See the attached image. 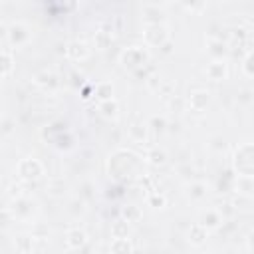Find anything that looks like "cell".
I'll list each match as a JSON object with an SVG mask.
<instances>
[{"label": "cell", "mask_w": 254, "mask_h": 254, "mask_svg": "<svg viewBox=\"0 0 254 254\" xmlns=\"http://www.w3.org/2000/svg\"><path fill=\"white\" fill-rule=\"evenodd\" d=\"M18 171H20V175H22L24 179H38V177L44 173V167H42V163L36 161V159H24V161L20 163Z\"/></svg>", "instance_id": "6da1fadb"}, {"label": "cell", "mask_w": 254, "mask_h": 254, "mask_svg": "<svg viewBox=\"0 0 254 254\" xmlns=\"http://www.w3.org/2000/svg\"><path fill=\"white\" fill-rule=\"evenodd\" d=\"M145 40L151 44V46H161L165 40H167V28L163 24H157V26H149L145 30Z\"/></svg>", "instance_id": "7a4b0ae2"}, {"label": "cell", "mask_w": 254, "mask_h": 254, "mask_svg": "<svg viewBox=\"0 0 254 254\" xmlns=\"http://www.w3.org/2000/svg\"><path fill=\"white\" fill-rule=\"evenodd\" d=\"M123 65H129V67H137V65H143V62L147 60V54L141 50V48H129L125 54H123Z\"/></svg>", "instance_id": "3957f363"}, {"label": "cell", "mask_w": 254, "mask_h": 254, "mask_svg": "<svg viewBox=\"0 0 254 254\" xmlns=\"http://www.w3.org/2000/svg\"><path fill=\"white\" fill-rule=\"evenodd\" d=\"M8 36H10V42L14 46H20V44H24V42L30 40V32H28V28L24 24H14L8 30Z\"/></svg>", "instance_id": "277c9868"}, {"label": "cell", "mask_w": 254, "mask_h": 254, "mask_svg": "<svg viewBox=\"0 0 254 254\" xmlns=\"http://www.w3.org/2000/svg\"><path fill=\"white\" fill-rule=\"evenodd\" d=\"M85 240H87V236H85V232L79 230V228H71V230L65 234V244H67L69 248H73V250L81 248V246L85 244Z\"/></svg>", "instance_id": "5b68a950"}, {"label": "cell", "mask_w": 254, "mask_h": 254, "mask_svg": "<svg viewBox=\"0 0 254 254\" xmlns=\"http://www.w3.org/2000/svg\"><path fill=\"white\" fill-rule=\"evenodd\" d=\"M65 52H67V56H69L71 60H83V58H87V54H89V50H87V46H85L83 42H71Z\"/></svg>", "instance_id": "8992f818"}, {"label": "cell", "mask_w": 254, "mask_h": 254, "mask_svg": "<svg viewBox=\"0 0 254 254\" xmlns=\"http://www.w3.org/2000/svg\"><path fill=\"white\" fill-rule=\"evenodd\" d=\"M189 101H190V107H192V109H196V111H202V109L206 107V103H208V91H202V89H198V91L190 93Z\"/></svg>", "instance_id": "52a82bcc"}, {"label": "cell", "mask_w": 254, "mask_h": 254, "mask_svg": "<svg viewBox=\"0 0 254 254\" xmlns=\"http://www.w3.org/2000/svg\"><path fill=\"white\" fill-rule=\"evenodd\" d=\"M111 32H113V30H109L107 26H101V28L95 32V46H97L99 50H105V48L111 44Z\"/></svg>", "instance_id": "ba28073f"}, {"label": "cell", "mask_w": 254, "mask_h": 254, "mask_svg": "<svg viewBox=\"0 0 254 254\" xmlns=\"http://www.w3.org/2000/svg\"><path fill=\"white\" fill-rule=\"evenodd\" d=\"M206 75H208L210 79H214V81L224 79V75H226V65H224V62H214V64H210V65L206 67Z\"/></svg>", "instance_id": "9c48e42d"}, {"label": "cell", "mask_w": 254, "mask_h": 254, "mask_svg": "<svg viewBox=\"0 0 254 254\" xmlns=\"http://www.w3.org/2000/svg\"><path fill=\"white\" fill-rule=\"evenodd\" d=\"M111 252L113 254H131L133 252V246L127 238H115L111 242Z\"/></svg>", "instance_id": "30bf717a"}, {"label": "cell", "mask_w": 254, "mask_h": 254, "mask_svg": "<svg viewBox=\"0 0 254 254\" xmlns=\"http://www.w3.org/2000/svg\"><path fill=\"white\" fill-rule=\"evenodd\" d=\"M204 238H206V228L200 226V224H192L190 230H189V240L192 244H202Z\"/></svg>", "instance_id": "8fae6325"}, {"label": "cell", "mask_w": 254, "mask_h": 254, "mask_svg": "<svg viewBox=\"0 0 254 254\" xmlns=\"http://www.w3.org/2000/svg\"><path fill=\"white\" fill-rule=\"evenodd\" d=\"M95 95H97V99H101V101H109L111 95H113V85L107 83V81L97 83V85H95Z\"/></svg>", "instance_id": "7c38bea8"}, {"label": "cell", "mask_w": 254, "mask_h": 254, "mask_svg": "<svg viewBox=\"0 0 254 254\" xmlns=\"http://www.w3.org/2000/svg\"><path fill=\"white\" fill-rule=\"evenodd\" d=\"M218 222H220V214L216 210H206L198 224L204 226V228H212V226H218Z\"/></svg>", "instance_id": "4fadbf2b"}, {"label": "cell", "mask_w": 254, "mask_h": 254, "mask_svg": "<svg viewBox=\"0 0 254 254\" xmlns=\"http://www.w3.org/2000/svg\"><path fill=\"white\" fill-rule=\"evenodd\" d=\"M127 232H129V226L125 220H115L111 224V234L113 238H127Z\"/></svg>", "instance_id": "5bb4252c"}, {"label": "cell", "mask_w": 254, "mask_h": 254, "mask_svg": "<svg viewBox=\"0 0 254 254\" xmlns=\"http://www.w3.org/2000/svg\"><path fill=\"white\" fill-rule=\"evenodd\" d=\"M147 159H149V163L151 165H163L165 161H167V153L163 151V149H151L149 153H147Z\"/></svg>", "instance_id": "9a60e30c"}, {"label": "cell", "mask_w": 254, "mask_h": 254, "mask_svg": "<svg viewBox=\"0 0 254 254\" xmlns=\"http://www.w3.org/2000/svg\"><path fill=\"white\" fill-rule=\"evenodd\" d=\"M12 71V56L6 52H0V77Z\"/></svg>", "instance_id": "2e32d148"}, {"label": "cell", "mask_w": 254, "mask_h": 254, "mask_svg": "<svg viewBox=\"0 0 254 254\" xmlns=\"http://www.w3.org/2000/svg\"><path fill=\"white\" fill-rule=\"evenodd\" d=\"M123 216L127 218V222H137V220L141 218V210H139L137 206L129 204V206H125V208H123Z\"/></svg>", "instance_id": "e0dca14e"}, {"label": "cell", "mask_w": 254, "mask_h": 254, "mask_svg": "<svg viewBox=\"0 0 254 254\" xmlns=\"http://www.w3.org/2000/svg\"><path fill=\"white\" fill-rule=\"evenodd\" d=\"M99 109L103 111L105 117H113V115L117 113V103H115L113 99H109V101H101V103H99Z\"/></svg>", "instance_id": "ac0fdd59"}, {"label": "cell", "mask_w": 254, "mask_h": 254, "mask_svg": "<svg viewBox=\"0 0 254 254\" xmlns=\"http://www.w3.org/2000/svg\"><path fill=\"white\" fill-rule=\"evenodd\" d=\"M208 46H210V48H208V52H210L212 56H216V58H222V54L226 52V46H224L222 42H218V40H212Z\"/></svg>", "instance_id": "d6986e66"}, {"label": "cell", "mask_w": 254, "mask_h": 254, "mask_svg": "<svg viewBox=\"0 0 254 254\" xmlns=\"http://www.w3.org/2000/svg\"><path fill=\"white\" fill-rule=\"evenodd\" d=\"M165 202H167V198H165V194H151L149 196V204H153L155 208H161V206H165Z\"/></svg>", "instance_id": "ffe728a7"}, {"label": "cell", "mask_w": 254, "mask_h": 254, "mask_svg": "<svg viewBox=\"0 0 254 254\" xmlns=\"http://www.w3.org/2000/svg\"><path fill=\"white\" fill-rule=\"evenodd\" d=\"M151 125L155 127V131H163L165 125H167V121H165V117H157V115H155V117L151 119Z\"/></svg>", "instance_id": "44dd1931"}, {"label": "cell", "mask_w": 254, "mask_h": 254, "mask_svg": "<svg viewBox=\"0 0 254 254\" xmlns=\"http://www.w3.org/2000/svg\"><path fill=\"white\" fill-rule=\"evenodd\" d=\"M202 190H204V187H202V185H194V187H192V198H200V196L204 194Z\"/></svg>", "instance_id": "7402d4cb"}, {"label": "cell", "mask_w": 254, "mask_h": 254, "mask_svg": "<svg viewBox=\"0 0 254 254\" xmlns=\"http://www.w3.org/2000/svg\"><path fill=\"white\" fill-rule=\"evenodd\" d=\"M244 64H246V75H252V71H250V54L246 56V62Z\"/></svg>", "instance_id": "603a6c76"}, {"label": "cell", "mask_w": 254, "mask_h": 254, "mask_svg": "<svg viewBox=\"0 0 254 254\" xmlns=\"http://www.w3.org/2000/svg\"><path fill=\"white\" fill-rule=\"evenodd\" d=\"M210 254H214V252H210Z\"/></svg>", "instance_id": "cb8c5ba5"}]
</instances>
